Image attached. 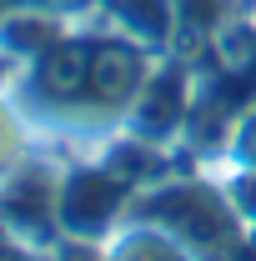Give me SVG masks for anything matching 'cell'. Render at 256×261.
Here are the masks:
<instances>
[{"label":"cell","mask_w":256,"mask_h":261,"mask_svg":"<svg viewBox=\"0 0 256 261\" xmlns=\"http://www.w3.org/2000/svg\"><path fill=\"white\" fill-rule=\"evenodd\" d=\"M81 81H86V50H56L45 61V86L50 91H65V86L75 91Z\"/></svg>","instance_id":"4"},{"label":"cell","mask_w":256,"mask_h":261,"mask_svg":"<svg viewBox=\"0 0 256 261\" xmlns=\"http://www.w3.org/2000/svg\"><path fill=\"white\" fill-rule=\"evenodd\" d=\"M171 216H176V226L186 231V236H196V241H216V236L226 231L221 201L206 196V191H181V206H176Z\"/></svg>","instance_id":"2"},{"label":"cell","mask_w":256,"mask_h":261,"mask_svg":"<svg viewBox=\"0 0 256 261\" xmlns=\"http://www.w3.org/2000/svg\"><path fill=\"white\" fill-rule=\"evenodd\" d=\"M236 201H241V206H246V211L256 216V181H241V191H236Z\"/></svg>","instance_id":"6"},{"label":"cell","mask_w":256,"mask_h":261,"mask_svg":"<svg viewBox=\"0 0 256 261\" xmlns=\"http://www.w3.org/2000/svg\"><path fill=\"white\" fill-rule=\"evenodd\" d=\"M111 206H116V186L100 181V176H75L65 186V221L81 231H96L111 216Z\"/></svg>","instance_id":"1"},{"label":"cell","mask_w":256,"mask_h":261,"mask_svg":"<svg viewBox=\"0 0 256 261\" xmlns=\"http://www.w3.org/2000/svg\"><path fill=\"white\" fill-rule=\"evenodd\" d=\"M91 75H96V86H100V96H121V91H126L131 86V56L126 50H100L96 56V70H91Z\"/></svg>","instance_id":"3"},{"label":"cell","mask_w":256,"mask_h":261,"mask_svg":"<svg viewBox=\"0 0 256 261\" xmlns=\"http://www.w3.org/2000/svg\"><path fill=\"white\" fill-rule=\"evenodd\" d=\"M241 151H246V156L256 161V116L246 121V126H241Z\"/></svg>","instance_id":"5"}]
</instances>
